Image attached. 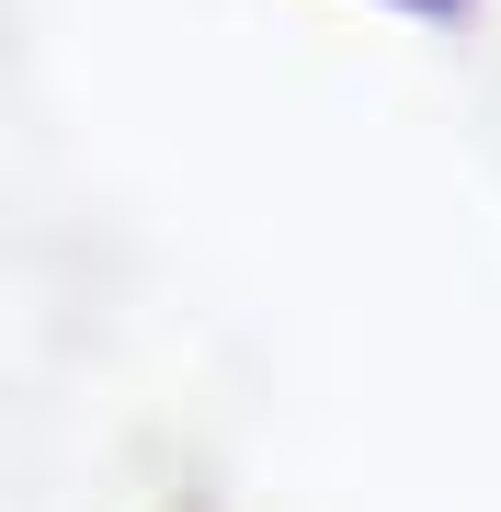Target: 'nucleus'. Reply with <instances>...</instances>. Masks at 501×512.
Segmentation results:
<instances>
[{"label": "nucleus", "mask_w": 501, "mask_h": 512, "mask_svg": "<svg viewBox=\"0 0 501 512\" xmlns=\"http://www.w3.org/2000/svg\"><path fill=\"white\" fill-rule=\"evenodd\" d=\"M399 12H456V0H399Z\"/></svg>", "instance_id": "1"}]
</instances>
